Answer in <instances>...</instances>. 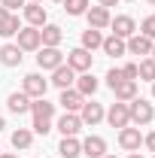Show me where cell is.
Instances as JSON below:
<instances>
[{"instance_id":"1","label":"cell","mask_w":155,"mask_h":158,"mask_svg":"<svg viewBox=\"0 0 155 158\" xmlns=\"http://www.w3.org/2000/svg\"><path fill=\"white\" fill-rule=\"evenodd\" d=\"M128 113H131V125L143 128V125H152L155 106H152L146 98H134V100H128Z\"/></svg>"},{"instance_id":"2","label":"cell","mask_w":155,"mask_h":158,"mask_svg":"<svg viewBox=\"0 0 155 158\" xmlns=\"http://www.w3.org/2000/svg\"><path fill=\"white\" fill-rule=\"evenodd\" d=\"M91 64H94L91 52L82 49V46H76V49L67 52V67H70L73 73H91Z\"/></svg>"},{"instance_id":"3","label":"cell","mask_w":155,"mask_h":158,"mask_svg":"<svg viewBox=\"0 0 155 158\" xmlns=\"http://www.w3.org/2000/svg\"><path fill=\"white\" fill-rule=\"evenodd\" d=\"M21 91H24L31 100L46 98V91H49V79H43L40 73H27V76L21 79Z\"/></svg>"},{"instance_id":"4","label":"cell","mask_w":155,"mask_h":158,"mask_svg":"<svg viewBox=\"0 0 155 158\" xmlns=\"http://www.w3.org/2000/svg\"><path fill=\"white\" fill-rule=\"evenodd\" d=\"M37 52H40V55H37L40 70H55V67L64 64V52H61L58 46H40Z\"/></svg>"},{"instance_id":"5","label":"cell","mask_w":155,"mask_h":158,"mask_svg":"<svg viewBox=\"0 0 155 158\" xmlns=\"http://www.w3.org/2000/svg\"><path fill=\"white\" fill-rule=\"evenodd\" d=\"M119 146L125 149V152H140V146H143V134H140V128H119Z\"/></svg>"},{"instance_id":"6","label":"cell","mask_w":155,"mask_h":158,"mask_svg":"<svg viewBox=\"0 0 155 158\" xmlns=\"http://www.w3.org/2000/svg\"><path fill=\"white\" fill-rule=\"evenodd\" d=\"M15 37H19L15 46H19L21 52H37L40 46H43V40H40V27H31V24H27V27H21Z\"/></svg>"},{"instance_id":"7","label":"cell","mask_w":155,"mask_h":158,"mask_svg":"<svg viewBox=\"0 0 155 158\" xmlns=\"http://www.w3.org/2000/svg\"><path fill=\"white\" fill-rule=\"evenodd\" d=\"M107 122L113 125V128H128L131 125V113H128V103H122V100H116L110 110H107Z\"/></svg>"},{"instance_id":"8","label":"cell","mask_w":155,"mask_h":158,"mask_svg":"<svg viewBox=\"0 0 155 158\" xmlns=\"http://www.w3.org/2000/svg\"><path fill=\"white\" fill-rule=\"evenodd\" d=\"M152 40L149 37H143V34H134V37H128L125 40V49L131 52V55H140V58H149L152 55Z\"/></svg>"},{"instance_id":"9","label":"cell","mask_w":155,"mask_h":158,"mask_svg":"<svg viewBox=\"0 0 155 158\" xmlns=\"http://www.w3.org/2000/svg\"><path fill=\"white\" fill-rule=\"evenodd\" d=\"M103 116H107V113H103V106H100L97 100H85V103H82V110H79L82 125H91V128H94V125H100V122H103Z\"/></svg>"},{"instance_id":"10","label":"cell","mask_w":155,"mask_h":158,"mask_svg":"<svg viewBox=\"0 0 155 158\" xmlns=\"http://www.w3.org/2000/svg\"><path fill=\"white\" fill-rule=\"evenodd\" d=\"M110 27H113V37H119V40H128L137 34V21L131 15H116L110 21Z\"/></svg>"},{"instance_id":"11","label":"cell","mask_w":155,"mask_h":158,"mask_svg":"<svg viewBox=\"0 0 155 158\" xmlns=\"http://www.w3.org/2000/svg\"><path fill=\"white\" fill-rule=\"evenodd\" d=\"M24 21H27L31 27H43V24H49V12H46V6H43V3H24Z\"/></svg>"},{"instance_id":"12","label":"cell","mask_w":155,"mask_h":158,"mask_svg":"<svg viewBox=\"0 0 155 158\" xmlns=\"http://www.w3.org/2000/svg\"><path fill=\"white\" fill-rule=\"evenodd\" d=\"M76 76H79V73H73L67 64H61V67H55V70H52V79H49V82H52L55 88H61V91H64V88H73V85H76Z\"/></svg>"},{"instance_id":"13","label":"cell","mask_w":155,"mask_h":158,"mask_svg":"<svg viewBox=\"0 0 155 158\" xmlns=\"http://www.w3.org/2000/svg\"><path fill=\"white\" fill-rule=\"evenodd\" d=\"M85 19H88V27H94V31H103V27H110V9H103V6H88V12H85Z\"/></svg>"},{"instance_id":"14","label":"cell","mask_w":155,"mask_h":158,"mask_svg":"<svg viewBox=\"0 0 155 158\" xmlns=\"http://www.w3.org/2000/svg\"><path fill=\"white\" fill-rule=\"evenodd\" d=\"M82 155H85V158H103V155H107V140L97 137V134L85 137V140H82Z\"/></svg>"},{"instance_id":"15","label":"cell","mask_w":155,"mask_h":158,"mask_svg":"<svg viewBox=\"0 0 155 158\" xmlns=\"http://www.w3.org/2000/svg\"><path fill=\"white\" fill-rule=\"evenodd\" d=\"M58 131L64 134V137H76L79 131H82V118H79V113H64V116L58 118Z\"/></svg>"},{"instance_id":"16","label":"cell","mask_w":155,"mask_h":158,"mask_svg":"<svg viewBox=\"0 0 155 158\" xmlns=\"http://www.w3.org/2000/svg\"><path fill=\"white\" fill-rule=\"evenodd\" d=\"M61 106H64V113H79L82 110V103H85V98L79 94L76 88H64L61 91V100H58Z\"/></svg>"},{"instance_id":"17","label":"cell","mask_w":155,"mask_h":158,"mask_svg":"<svg viewBox=\"0 0 155 158\" xmlns=\"http://www.w3.org/2000/svg\"><path fill=\"white\" fill-rule=\"evenodd\" d=\"M21 58H24V52H21L15 43H6V46H0V64H3V67H19Z\"/></svg>"},{"instance_id":"18","label":"cell","mask_w":155,"mask_h":158,"mask_svg":"<svg viewBox=\"0 0 155 158\" xmlns=\"http://www.w3.org/2000/svg\"><path fill=\"white\" fill-rule=\"evenodd\" d=\"M6 106H9V113H15V116L31 113V98H27L24 91H12V94L6 98Z\"/></svg>"},{"instance_id":"19","label":"cell","mask_w":155,"mask_h":158,"mask_svg":"<svg viewBox=\"0 0 155 158\" xmlns=\"http://www.w3.org/2000/svg\"><path fill=\"white\" fill-rule=\"evenodd\" d=\"M40 40H43V46H61L64 31H61L58 24H43L40 27Z\"/></svg>"},{"instance_id":"20","label":"cell","mask_w":155,"mask_h":158,"mask_svg":"<svg viewBox=\"0 0 155 158\" xmlns=\"http://www.w3.org/2000/svg\"><path fill=\"white\" fill-rule=\"evenodd\" d=\"M97 85H100V82H97L91 73H79V76H76V85H73V88H76L82 98H91V94L97 91Z\"/></svg>"},{"instance_id":"21","label":"cell","mask_w":155,"mask_h":158,"mask_svg":"<svg viewBox=\"0 0 155 158\" xmlns=\"http://www.w3.org/2000/svg\"><path fill=\"white\" fill-rule=\"evenodd\" d=\"M113 94H116V100H122V103L134 100L137 98V82H134V79H122L116 88H113Z\"/></svg>"},{"instance_id":"22","label":"cell","mask_w":155,"mask_h":158,"mask_svg":"<svg viewBox=\"0 0 155 158\" xmlns=\"http://www.w3.org/2000/svg\"><path fill=\"white\" fill-rule=\"evenodd\" d=\"M58 155L61 158H79L82 155V143H79L76 137H64L58 143Z\"/></svg>"},{"instance_id":"23","label":"cell","mask_w":155,"mask_h":158,"mask_svg":"<svg viewBox=\"0 0 155 158\" xmlns=\"http://www.w3.org/2000/svg\"><path fill=\"white\" fill-rule=\"evenodd\" d=\"M31 113H34V118H52L55 103H49L46 98H37V100H31Z\"/></svg>"},{"instance_id":"24","label":"cell","mask_w":155,"mask_h":158,"mask_svg":"<svg viewBox=\"0 0 155 158\" xmlns=\"http://www.w3.org/2000/svg\"><path fill=\"white\" fill-rule=\"evenodd\" d=\"M110 58H122L128 49H125V40H119V37H103V46H100Z\"/></svg>"},{"instance_id":"25","label":"cell","mask_w":155,"mask_h":158,"mask_svg":"<svg viewBox=\"0 0 155 158\" xmlns=\"http://www.w3.org/2000/svg\"><path fill=\"white\" fill-rule=\"evenodd\" d=\"M103 46V34L94 31V27H88V31H82V49H88V52H94Z\"/></svg>"},{"instance_id":"26","label":"cell","mask_w":155,"mask_h":158,"mask_svg":"<svg viewBox=\"0 0 155 158\" xmlns=\"http://www.w3.org/2000/svg\"><path fill=\"white\" fill-rule=\"evenodd\" d=\"M31 143H34V131H31V128L12 131V146H15V149H31Z\"/></svg>"},{"instance_id":"27","label":"cell","mask_w":155,"mask_h":158,"mask_svg":"<svg viewBox=\"0 0 155 158\" xmlns=\"http://www.w3.org/2000/svg\"><path fill=\"white\" fill-rule=\"evenodd\" d=\"M137 79L155 82V61H152V58H143L140 64H137Z\"/></svg>"},{"instance_id":"28","label":"cell","mask_w":155,"mask_h":158,"mask_svg":"<svg viewBox=\"0 0 155 158\" xmlns=\"http://www.w3.org/2000/svg\"><path fill=\"white\" fill-rule=\"evenodd\" d=\"M19 31H21L19 15H12V12H9V19H6V21H0V37H15Z\"/></svg>"},{"instance_id":"29","label":"cell","mask_w":155,"mask_h":158,"mask_svg":"<svg viewBox=\"0 0 155 158\" xmlns=\"http://www.w3.org/2000/svg\"><path fill=\"white\" fill-rule=\"evenodd\" d=\"M67 15H85L88 12V0H64L61 3Z\"/></svg>"},{"instance_id":"30","label":"cell","mask_w":155,"mask_h":158,"mask_svg":"<svg viewBox=\"0 0 155 158\" xmlns=\"http://www.w3.org/2000/svg\"><path fill=\"white\" fill-rule=\"evenodd\" d=\"M31 131H34V134H43V137H46V134L52 131V118H34Z\"/></svg>"},{"instance_id":"31","label":"cell","mask_w":155,"mask_h":158,"mask_svg":"<svg viewBox=\"0 0 155 158\" xmlns=\"http://www.w3.org/2000/svg\"><path fill=\"white\" fill-rule=\"evenodd\" d=\"M122 67H110V70H107V85H110V88H116L119 82H122Z\"/></svg>"},{"instance_id":"32","label":"cell","mask_w":155,"mask_h":158,"mask_svg":"<svg viewBox=\"0 0 155 158\" xmlns=\"http://www.w3.org/2000/svg\"><path fill=\"white\" fill-rule=\"evenodd\" d=\"M140 34H143V37H149L155 43V19H143L140 21Z\"/></svg>"},{"instance_id":"33","label":"cell","mask_w":155,"mask_h":158,"mask_svg":"<svg viewBox=\"0 0 155 158\" xmlns=\"http://www.w3.org/2000/svg\"><path fill=\"white\" fill-rule=\"evenodd\" d=\"M24 3H27V0H0V6H6L9 12H15V9H24Z\"/></svg>"},{"instance_id":"34","label":"cell","mask_w":155,"mask_h":158,"mask_svg":"<svg viewBox=\"0 0 155 158\" xmlns=\"http://www.w3.org/2000/svg\"><path fill=\"white\" fill-rule=\"evenodd\" d=\"M122 76H125V79H134V82H137V64H125V67H122Z\"/></svg>"},{"instance_id":"35","label":"cell","mask_w":155,"mask_h":158,"mask_svg":"<svg viewBox=\"0 0 155 158\" xmlns=\"http://www.w3.org/2000/svg\"><path fill=\"white\" fill-rule=\"evenodd\" d=\"M143 146H146V149H149V152L155 155V131H149V134L143 137Z\"/></svg>"},{"instance_id":"36","label":"cell","mask_w":155,"mask_h":158,"mask_svg":"<svg viewBox=\"0 0 155 158\" xmlns=\"http://www.w3.org/2000/svg\"><path fill=\"white\" fill-rule=\"evenodd\" d=\"M119 0H97V6H103V9H110V6H116Z\"/></svg>"},{"instance_id":"37","label":"cell","mask_w":155,"mask_h":158,"mask_svg":"<svg viewBox=\"0 0 155 158\" xmlns=\"http://www.w3.org/2000/svg\"><path fill=\"white\" fill-rule=\"evenodd\" d=\"M9 19V9H6V6H0V21H6Z\"/></svg>"},{"instance_id":"38","label":"cell","mask_w":155,"mask_h":158,"mask_svg":"<svg viewBox=\"0 0 155 158\" xmlns=\"http://www.w3.org/2000/svg\"><path fill=\"white\" fill-rule=\"evenodd\" d=\"M0 158H19V155H12V152H0Z\"/></svg>"},{"instance_id":"39","label":"cell","mask_w":155,"mask_h":158,"mask_svg":"<svg viewBox=\"0 0 155 158\" xmlns=\"http://www.w3.org/2000/svg\"><path fill=\"white\" fill-rule=\"evenodd\" d=\"M3 128H6V118L0 116V134H3Z\"/></svg>"},{"instance_id":"40","label":"cell","mask_w":155,"mask_h":158,"mask_svg":"<svg viewBox=\"0 0 155 158\" xmlns=\"http://www.w3.org/2000/svg\"><path fill=\"white\" fill-rule=\"evenodd\" d=\"M128 158H143V155H140V152H131V155H128Z\"/></svg>"},{"instance_id":"41","label":"cell","mask_w":155,"mask_h":158,"mask_svg":"<svg viewBox=\"0 0 155 158\" xmlns=\"http://www.w3.org/2000/svg\"><path fill=\"white\" fill-rule=\"evenodd\" d=\"M149 58H152V61H155V46H152V55H149Z\"/></svg>"},{"instance_id":"42","label":"cell","mask_w":155,"mask_h":158,"mask_svg":"<svg viewBox=\"0 0 155 158\" xmlns=\"http://www.w3.org/2000/svg\"><path fill=\"white\" fill-rule=\"evenodd\" d=\"M27 3H43V0H27Z\"/></svg>"},{"instance_id":"43","label":"cell","mask_w":155,"mask_h":158,"mask_svg":"<svg viewBox=\"0 0 155 158\" xmlns=\"http://www.w3.org/2000/svg\"><path fill=\"white\" fill-rule=\"evenodd\" d=\"M152 98H155V82H152Z\"/></svg>"},{"instance_id":"44","label":"cell","mask_w":155,"mask_h":158,"mask_svg":"<svg viewBox=\"0 0 155 158\" xmlns=\"http://www.w3.org/2000/svg\"><path fill=\"white\" fill-rule=\"evenodd\" d=\"M146 3H152V6H155V0H146Z\"/></svg>"},{"instance_id":"45","label":"cell","mask_w":155,"mask_h":158,"mask_svg":"<svg viewBox=\"0 0 155 158\" xmlns=\"http://www.w3.org/2000/svg\"><path fill=\"white\" fill-rule=\"evenodd\" d=\"M103 158H116V155H103Z\"/></svg>"},{"instance_id":"46","label":"cell","mask_w":155,"mask_h":158,"mask_svg":"<svg viewBox=\"0 0 155 158\" xmlns=\"http://www.w3.org/2000/svg\"><path fill=\"white\" fill-rule=\"evenodd\" d=\"M55 3H64V0H55Z\"/></svg>"},{"instance_id":"47","label":"cell","mask_w":155,"mask_h":158,"mask_svg":"<svg viewBox=\"0 0 155 158\" xmlns=\"http://www.w3.org/2000/svg\"><path fill=\"white\" fill-rule=\"evenodd\" d=\"M128 3H134V0H128Z\"/></svg>"},{"instance_id":"48","label":"cell","mask_w":155,"mask_h":158,"mask_svg":"<svg viewBox=\"0 0 155 158\" xmlns=\"http://www.w3.org/2000/svg\"><path fill=\"white\" fill-rule=\"evenodd\" d=\"M0 152H3V149H0Z\"/></svg>"},{"instance_id":"49","label":"cell","mask_w":155,"mask_h":158,"mask_svg":"<svg viewBox=\"0 0 155 158\" xmlns=\"http://www.w3.org/2000/svg\"><path fill=\"white\" fill-rule=\"evenodd\" d=\"M152 19H155V15H152Z\"/></svg>"},{"instance_id":"50","label":"cell","mask_w":155,"mask_h":158,"mask_svg":"<svg viewBox=\"0 0 155 158\" xmlns=\"http://www.w3.org/2000/svg\"><path fill=\"white\" fill-rule=\"evenodd\" d=\"M152 158H155V155H152Z\"/></svg>"}]
</instances>
